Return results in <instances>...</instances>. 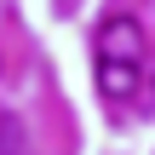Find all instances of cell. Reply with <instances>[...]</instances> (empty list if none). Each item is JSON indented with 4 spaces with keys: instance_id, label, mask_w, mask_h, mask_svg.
I'll return each instance as SVG.
<instances>
[{
    "instance_id": "cell-1",
    "label": "cell",
    "mask_w": 155,
    "mask_h": 155,
    "mask_svg": "<svg viewBox=\"0 0 155 155\" xmlns=\"http://www.w3.org/2000/svg\"><path fill=\"white\" fill-rule=\"evenodd\" d=\"M92 69H98L104 104H127V98L138 92V81H144V29H138L127 12L104 17V29H98V40H92Z\"/></svg>"
},
{
    "instance_id": "cell-2",
    "label": "cell",
    "mask_w": 155,
    "mask_h": 155,
    "mask_svg": "<svg viewBox=\"0 0 155 155\" xmlns=\"http://www.w3.org/2000/svg\"><path fill=\"white\" fill-rule=\"evenodd\" d=\"M0 155H35V150H29V132H23L17 115H0Z\"/></svg>"
}]
</instances>
